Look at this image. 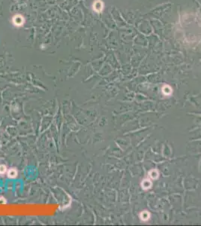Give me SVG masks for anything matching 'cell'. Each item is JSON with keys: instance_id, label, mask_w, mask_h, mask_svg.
Returning a JSON list of instances; mask_svg holds the SVG:
<instances>
[{"instance_id": "6da1fadb", "label": "cell", "mask_w": 201, "mask_h": 226, "mask_svg": "<svg viewBox=\"0 0 201 226\" xmlns=\"http://www.w3.org/2000/svg\"><path fill=\"white\" fill-rule=\"evenodd\" d=\"M103 8H104L103 2L101 1H99V0L98 1H96L94 3V5H93V9H94V11H95L97 12L101 11L102 9H103Z\"/></svg>"}, {"instance_id": "7a4b0ae2", "label": "cell", "mask_w": 201, "mask_h": 226, "mask_svg": "<svg viewBox=\"0 0 201 226\" xmlns=\"http://www.w3.org/2000/svg\"><path fill=\"white\" fill-rule=\"evenodd\" d=\"M7 176L10 179H14L17 176V170L15 168H11L8 170Z\"/></svg>"}, {"instance_id": "3957f363", "label": "cell", "mask_w": 201, "mask_h": 226, "mask_svg": "<svg viewBox=\"0 0 201 226\" xmlns=\"http://www.w3.org/2000/svg\"><path fill=\"white\" fill-rule=\"evenodd\" d=\"M13 22L16 26H22L23 23V18L20 15H16L13 18Z\"/></svg>"}, {"instance_id": "277c9868", "label": "cell", "mask_w": 201, "mask_h": 226, "mask_svg": "<svg viewBox=\"0 0 201 226\" xmlns=\"http://www.w3.org/2000/svg\"><path fill=\"white\" fill-rule=\"evenodd\" d=\"M7 172V167L4 164L0 165V174H5Z\"/></svg>"}, {"instance_id": "5b68a950", "label": "cell", "mask_w": 201, "mask_h": 226, "mask_svg": "<svg viewBox=\"0 0 201 226\" xmlns=\"http://www.w3.org/2000/svg\"><path fill=\"white\" fill-rule=\"evenodd\" d=\"M6 204V201L4 198H0V204Z\"/></svg>"}]
</instances>
